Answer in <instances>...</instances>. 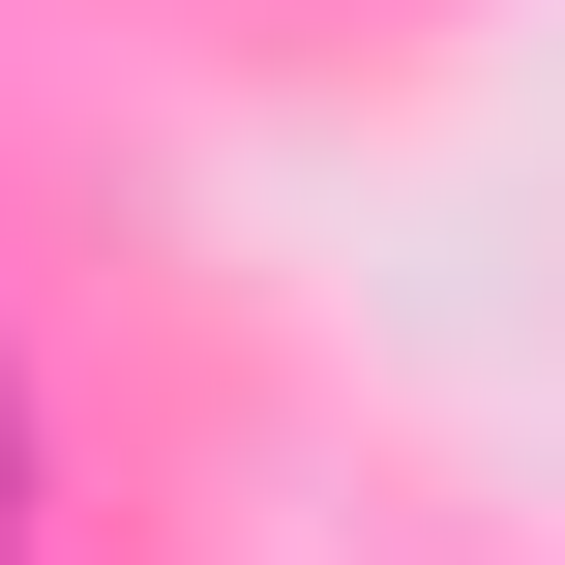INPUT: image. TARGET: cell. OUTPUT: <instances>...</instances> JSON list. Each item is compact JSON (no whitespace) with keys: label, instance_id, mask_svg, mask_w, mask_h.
<instances>
[{"label":"cell","instance_id":"obj_1","mask_svg":"<svg viewBox=\"0 0 565 565\" xmlns=\"http://www.w3.org/2000/svg\"><path fill=\"white\" fill-rule=\"evenodd\" d=\"M0 565H30V417H0Z\"/></svg>","mask_w":565,"mask_h":565}]
</instances>
